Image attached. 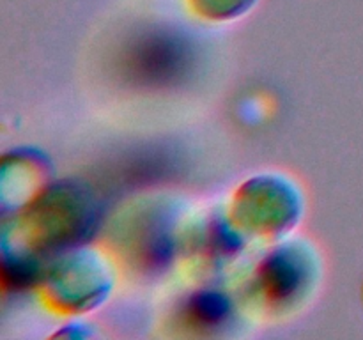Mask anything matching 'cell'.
Returning <instances> with one entry per match:
<instances>
[{"mask_svg": "<svg viewBox=\"0 0 363 340\" xmlns=\"http://www.w3.org/2000/svg\"><path fill=\"white\" fill-rule=\"evenodd\" d=\"M241 117L245 123L257 124L266 117V105L259 98H250L241 105Z\"/></svg>", "mask_w": 363, "mask_h": 340, "instance_id": "cell-6", "label": "cell"}, {"mask_svg": "<svg viewBox=\"0 0 363 340\" xmlns=\"http://www.w3.org/2000/svg\"><path fill=\"white\" fill-rule=\"evenodd\" d=\"M77 190L50 191L28 215L30 229L43 244H66L89 229V205Z\"/></svg>", "mask_w": 363, "mask_h": 340, "instance_id": "cell-2", "label": "cell"}, {"mask_svg": "<svg viewBox=\"0 0 363 340\" xmlns=\"http://www.w3.org/2000/svg\"><path fill=\"white\" fill-rule=\"evenodd\" d=\"M240 220L252 229L273 232L286 227L298 212L296 191L286 181L259 177L240 190Z\"/></svg>", "mask_w": 363, "mask_h": 340, "instance_id": "cell-4", "label": "cell"}, {"mask_svg": "<svg viewBox=\"0 0 363 340\" xmlns=\"http://www.w3.org/2000/svg\"><path fill=\"white\" fill-rule=\"evenodd\" d=\"M230 310V305L225 296L218 293H199L190 303V312L195 321L202 324H216L223 321Z\"/></svg>", "mask_w": 363, "mask_h": 340, "instance_id": "cell-5", "label": "cell"}, {"mask_svg": "<svg viewBox=\"0 0 363 340\" xmlns=\"http://www.w3.org/2000/svg\"><path fill=\"white\" fill-rule=\"evenodd\" d=\"M46 283L55 307L87 310L106 296L112 287V273L99 254L78 250L53 266Z\"/></svg>", "mask_w": 363, "mask_h": 340, "instance_id": "cell-1", "label": "cell"}, {"mask_svg": "<svg viewBox=\"0 0 363 340\" xmlns=\"http://www.w3.org/2000/svg\"><path fill=\"white\" fill-rule=\"evenodd\" d=\"M314 278V261L305 244L289 243L266 257L259 273L264 296L273 305H286L303 296Z\"/></svg>", "mask_w": 363, "mask_h": 340, "instance_id": "cell-3", "label": "cell"}]
</instances>
